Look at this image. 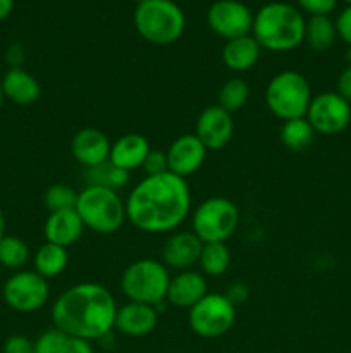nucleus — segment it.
Masks as SVG:
<instances>
[{
  "instance_id": "0eeeda50",
  "label": "nucleus",
  "mask_w": 351,
  "mask_h": 353,
  "mask_svg": "<svg viewBox=\"0 0 351 353\" xmlns=\"http://www.w3.org/2000/svg\"><path fill=\"white\" fill-rule=\"evenodd\" d=\"M171 274L162 261L140 259L124 269L120 276V290L129 302L160 305L167 296Z\"/></svg>"
},
{
  "instance_id": "9b49d317",
  "label": "nucleus",
  "mask_w": 351,
  "mask_h": 353,
  "mask_svg": "<svg viewBox=\"0 0 351 353\" xmlns=\"http://www.w3.org/2000/svg\"><path fill=\"white\" fill-rule=\"evenodd\" d=\"M306 121L319 134H337L351 123V103L336 92H322L313 95L306 110Z\"/></svg>"
},
{
  "instance_id": "39448f33",
  "label": "nucleus",
  "mask_w": 351,
  "mask_h": 353,
  "mask_svg": "<svg viewBox=\"0 0 351 353\" xmlns=\"http://www.w3.org/2000/svg\"><path fill=\"white\" fill-rule=\"evenodd\" d=\"M184 26V12L172 0H145L134 10V28L148 43H174L181 38Z\"/></svg>"
},
{
  "instance_id": "4468645a",
  "label": "nucleus",
  "mask_w": 351,
  "mask_h": 353,
  "mask_svg": "<svg viewBox=\"0 0 351 353\" xmlns=\"http://www.w3.org/2000/svg\"><path fill=\"white\" fill-rule=\"evenodd\" d=\"M206 148L198 138L193 134H181L176 138L167 148L169 172L179 178H189L203 165L206 159Z\"/></svg>"
},
{
  "instance_id": "473e14b6",
  "label": "nucleus",
  "mask_w": 351,
  "mask_h": 353,
  "mask_svg": "<svg viewBox=\"0 0 351 353\" xmlns=\"http://www.w3.org/2000/svg\"><path fill=\"white\" fill-rule=\"evenodd\" d=\"M298 6L310 16H329L334 7L337 6V0H296Z\"/></svg>"
},
{
  "instance_id": "c85d7f7f",
  "label": "nucleus",
  "mask_w": 351,
  "mask_h": 353,
  "mask_svg": "<svg viewBox=\"0 0 351 353\" xmlns=\"http://www.w3.org/2000/svg\"><path fill=\"white\" fill-rule=\"evenodd\" d=\"M30 261V247L14 234H6L0 240V265L12 271H21Z\"/></svg>"
},
{
  "instance_id": "423d86ee",
  "label": "nucleus",
  "mask_w": 351,
  "mask_h": 353,
  "mask_svg": "<svg viewBox=\"0 0 351 353\" xmlns=\"http://www.w3.org/2000/svg\"><path fill=\"white\" fill-rule=\"evenodd\" d=\"M265 105L268 112L281 121L299 119L306 116L312 102V86L308 79L298 71H281L267 83Z\"/></svg>"
},
{
  "instance_id": "dca6fc26",
  "label": "nucleus",
  "mask_w": 351,
  "mask_h": 353,
  "mask_svg": "<svg viewBox=\"0 0 351 353\" xmlns=\"http://www.w3.org/2000/svg\"><path fill=\"white\" fill-rule=\"evenodd\" d=\"M110 148L112 143L107 134L96 128H83L72 137L71 141L72 157L86 169L96 168L109 161Z\"/></svg>"
},
{
  "instance_id": "aec40b11",
  "label": "nucleus",
  "mask_w": 351,
  "mask_h": 353,
  "mask_svg": "<svg viewBox=\"0 0 351 353\" xmlns=\"http://www.w3.org/2000/svg\"><path fill=\"white\" fill-rule=\"evenodd\" d=\"M150 143L147 138L140 133H127L117 138L110 148L109 162L123 171H134L143 165L148 152H150Z\"/></svg>"
},
{
  "instance_id": "a878e982",
  "label": "nucleus",
  "mask_w": 351,
  "mask_h": 353,
  "mask_svg": "<svg viewBox=\"0 0 351 353\" xmlns=\"http://www.w3.org/2000/svg\"><path fill=\"white\" fill-rule=\"evenodd\" d=\"M281 141L286 148L292 152H301L312 145L313 138H315V131L310 126L306 117H299V119L286 121L281 128Z\"/></svg>"
},
{
  "instance_id": "9d476101",
  "label": "nucleus",
  "mask_w": 351,
  "mask_h": 353,
  "mask_svg": "<svg viewBox=\"0 0 351 353\" xmlns=\"http://www.w3.org/2000/svg\"><path fill=\"white\" fill-rule=\"evenodd\" d=\"M3 302L7 307L21 314H31L40 310L47 305L50 288H48V279L38 274L36 271H21L14 272L2 288Z\"/></svg>"
},
{
  "instance_id": "6e6552de",
  "label": "nucleus",
  "mask_w": 351,
  "mask_h": 353,
  "mask_svg": "<svg viewBox=\"0 0 351 353\" xmlns=\"http://www.w3.org/2000/svg\"><path fill=\"white\" fill-rule=\"evenodd\" d=\"M240 210L226 196H210L195 209L191 217L193 233L202 243H226L237 230Z\"/></svg>"
},
{
  "instance_id": "a19ab883",
  "label": "nucleus",
  "mask_w": 351,
  "mask_h": 353,
  "mask_svg": "<svg viewBox=\"0 0 351 353\" xmlns=\"http://www.w3.org/2000/svg\"><path fill=\"white\" fill-rule=\"evenodd\" d=\"M6 236V216H3V210L0 209V240Z\"/></svg>"
},
{
  "instance_id": "ddd939ff",
  "label": "nucleus",
  "mask_w": 351,
  "mask_h": 353,
  "mask_svg": "<svg viewBox=\"0 0 351 353\" xmlns=\"http://www.w3.org/2000/svg\"><path fill=\"white\" fill-rule=\"evenodd\" d=\"M234 133L233 114L219 105H209L200 112L195 126V137L206 150H222Z\"/></svg>"
},
{
  "instance_id": "f8f14e48",
  "label": "nucleus",
  "mask_w": 351,
  "mask_h": 353,
  "mask_svg": "<svg viewBox=\"0 0 351 353\" xmlns=\"http://www.w3.org/2000/svg\"><path fill=\"white\" fill-rule=\"evenodd\" d=\"M206 23L224 40L246 37L253 28V14L240 0H217L206 12Z\"/></svg>"
},
{
  "instance_id": "cd10ccee",
  "label": "nucleus",
  "mask_w": 351,
  "mask_h": 353,
  "mask_svg": "<svg viewBox=\"0 0 351 353\" xmlns=\"http://www.w3.org/2000/svg\"><path fill=\"white\" fill-rule=\"evenodd\" d=\"M250 86L244 79L231 78L220 86L219 95H217V105L222 107L226 112L234 114L243 109L250 100Z\"/></svg>"
},
{
  "instance_id": "a211bd4d",
  "label": "nucleus",
  "mask_w": 351,
  "mask_h": 353,
  "mask_svg": "<svg viewBox=\"0 0 351 353\" xmlns=\"http://www.w3.org/2000/svg\"><path fill=\"white\" fill-rule=\"evenodd\" d=\"M209 293V285L202 272L188 269L171 278L165 302L178 309H191Z\"/></svg>"
},
{
  "instance_id": "412c9836",
  "label": "nucleus",
  "mask_w": 351,
  "mask_h": 353,
  "mask_svg": "<svg viewBox=\"0 0 351 353\" xmlns=\"http://www.w3.org/2000/svg\"><path fill=\"white\" fill-rule=\"evenodd\" d=\"M3 97L17 105H31L40 99V83L23 68H10L2 78Z\"/></svg>"
},
{
  "instance_id": "5701e85b",
  "label": "nucleus",
  "mask_w": 351,
  "mask_h": 353,
  "mask_svg": "<svg viewBox=\"0 0 351 353\" xmlns=\"http://www.w3.org/2000/svg\"><path fill=\"white\" fill-rule=\"evenodd\" d=\"M69 264L67 248L45 241L33 255V271L43 276L45 279L57 278L65 271Z\"/></svg>"
},
{
  "instance_id": "37998d69",
  "label": "nucleus",
  "mask_w": 351,
  "mask_h": 353,
  "mask_svg": "<svg viewBox=\"0 0 351 353\" xmlns=\"http://www.w3.org/2000/svg\"><path fill=\"white\" fill-rule=\"evenodd\" d=\"M346 61H348V65H351V47L348 48L346 52Z\"/></svg>"
},
{
  "instance_id": "f704fd0d",
  "label": "nucleus",
  "mask_w": 351,
  "mask_h": 353,
  "mask_svg": "<svg viewBox=\"0 0 351 353\" xmlns=\"http://www.w3.org/2000/svg\"><path fill=\"white\" fill-rule=\"evenodd\" d=\"M336 30H337V37L348 43L351 47V3L343 9V12L337 16L336 19Z\"/></svg>"
},
{
  "instance_id": "72a5a7b5",
  "label": "nucleus",
  "mask_w": 351,
  "mask_h": 353,
  "mask_svg": "<svg viewBox=\"0 0 351 353\" xmlns=\"http://www.w3.org/2000/svg\"><path fill=\"white\" fill-rule=\"evenodd\" d=\"M3 353H34V345L28 336L14 334L3 343Z\"/></svg>"
},
{
  "instance_id": "7ed1b4c3",
  "label": "nucleus",
  "mask_w": 351,
  "mask_h": 353,
  "mask_svg": "<svg viewBox=\"0 0 351 353\" xmlns=\"http://www.w3.org/2000/svg\"><path fill=\"white\" fill-rule=\"evenodd\" d=\"M305 23L298 7L286 2H270L253 16L251 34L265 50L289 52L303 43Z\"/></svg>"
},
{
  "instance_id": "f3484780",
  "label": "nucleus",
  "mask_w": 351,
  "mask_h": 353,
  "mask_svg": "<svg viewBox=\"0 0 351 353\" xmlns=\"http://www.w3.org/2000/svg\"><path fill=\"white\" fill-rule=\"evenodd\" d=\"M158 312L157 307L147 303L127 302L119 307L116 314V327L120 334L129 338L147 336L157 327Z\"/></svg>"
},
{
  "instance_id": "ea45409f",
  "label": "nucleus",
  "mask_w": 351,
  "mask_h": 353,
  "mask_svg": "<svg viewBox=\"0 0 351 353\" xmlns=\"http://www.w3.org/2000/svg\"><path fill=\"white\" fill-rule=\"evenodd\" d=\"M14 9V0H0V21L7 19Z\"/></svg>"
},
{
  "instance_id": "58836bf2",
  "label": "nucleus",
  "mask_w": 351,
  "mask_h": 353,
  "mask_svg": "<svg viewBox=\"0 0 351 353\" xmlns=\"http://www.w3.org/2000/svg\"><path fill=\"white\" fill-rule=\"evenodd\" d=\"M7 62L10 64V68H21V64L24 62V50L21 45H12L7 50Z\"/></svg>"
},
{
  "instance_id": "4c0bfd02",
  "label": "nucleus",
  "mask_w": 351,
  "mask_h": 353,
  "mask_svg": "<svg viewBox=\"0 0 351 353\" xmlns=\"http://www.w3.org/2000/svg\"><path fill=\"white\" fill-rule=\"evenodd\" d=\"M226 296L234 305H240V303H243L248 299V286L243 285V283H234V285L229 286Z\"/></svg>"
},
{
  "instance_id": "f257e3e1",
  "label": "nucleus",
  "mask_w": 351,
  "mask_h": 353,
  "mask_svg": "<svg viewBox=\"0 0 351 353\" xmlns=\"http://www.w3.org/2000/svg\"><path fill=\"white\" fill-rule=\"evenodd\" d=\"M126 219L143 233L158 234L178 230L191 207V193L184 178L164 172L147 176L129 192Z\"/></svg>"
},
{
  "instance_id": "bb28decb",
  "label": "nucleus",
  "mask_w": 351,
  "mask_h": 353,
  "mask_svg": "<svg viewBox=\"0 0 351 353\" xmlns=\"http://www.w3.org/2000/svg\"><path fill=\"white\" fill-rule=\"evenodd\" d=\"M86 181H88V186H102V188L119 192L129 183V172L116 168L107 161L96 168L86 169Z\"/></svg>"
},
{
  "instance_id": "20e7f679",
  "label": "nucleus",
  "mask_w": 351,
  "mask_h": 353,
  "mask_svg": "<svg viewBox=\"0 0 351 353\" xmlns=\"http://www.w3.org/2000/svg\"><path fill=\"white\" fill-rule=\"evenodd\" d=\"M76 212L85 228L98 234H112L126 223V202L119 192L102 186H88L81 190L76 202Z\"/></svg>"
},
{
  "instance_id": "393cba45",
  "label": "nucleus",
  "mask_w": 351,
  "mask_h": 353,
  "mask_svg": "<svg viewBox=\"0 0 351 353\" xmlns=\"http://www.w3.org/2000/svg\"><path fill=\"white\" fill-rule=\"evenodd\" d=\"M198 265L203 274L219 278L226 274L231 265V250L226 243H203Z\"/></svg>"
},
{
  "instance_id": "c9c22d12",
  "label": "nucleus",
  "mask_w": 351,
  "mask_h": 353,
  "mask_svg": "<svg viewBox=\"0 0 351 353\" xmlns=\"http://www.w3.org/2000/svg\"><path fill=\"white\" fill-rule=\"evenodd\" d=\"M336 93H339L344 100H348L351 103V65H346L341 71L336 83Z\"/></svg>"
},
{
  "instance_id": "1a4fd4ad",
  "label": "nucleus",
  "mask_w": 351,
  "mask_h": 353,
  "mask_svg": "<svg viewBox=\"0 0 351 353\" xmlns=\"http://www.w3.org/2000/svg\"><path fill=\"white\" fill-rule=\"evenodd\" d=\"M236 323V305L226 293H206L189 309L188 324L193 333L205 340H215L233 330Z\"/></svg>"
},
{
  "instance_id": "b1692460",
  "label": "nucleus",
  "mask_w": 351,
  "mask_h": 353,
  "mask_svg": "<svg viewBox=\"0 0 351 353\" xmlns=\"http://www.w3.org/2000/svg\"><path fill=\"white\" fill-rule=\"evenodd\" d=\"M337 38L336 23L329 16H310L305 23V41L312 50L327 52Z\"/></svg>"
},
{
  "instance_id": "f03ea898",
  "label": "nucleus",
  "mask_w": 351,
  "mask_h": 353,
  "mask_svg": "<svg viewBox=\"0 0 351 353\" xmlns=\"http://www.w3.org/2000/svg\"><path fill=\"white\" fill-rule=\"evenodd\" d=\"M117 303L112 293L98 283H79L55 299L52 323L65 336L102 340L114 330Z\"/></svg>"
},
{
  "instance_id": "6ab92c4d",
  "label": "nucleus",
  "mask_w": 351,
  "mask_h": 353,
  "mask_svg": "<svg viewBox=\"0 0 351 353\" xmlns=\"http://www.w3.org/2000/svg\"><path fill=\"white\" fill-rule=\"evenodd\" d=\"M83 231H85V224H83L76 209L50 212L43 226L45 240L48 243L58 245V247L64 248L74 245L83 236Z\"/></svg>"
},
{
  "instance_id": "c756f323",
  "label": "nucleus",
  "mask_w": 351,
  "mask_h": 353,
  "mask_svg": "<svg viewBox=\"0 0 351 353\" xmlns=\"http://www.w3.org/2000/svg\"><path fill=\"white\" fill-rule=\"evenodd\" d=\"M78 195L79 193L72 186L64 185V183H55L45 190L43 202L48 212H58V210L76 209Z\"/></svg>"
},
{
  "instance_id": "2eb2a0df",
  "label": "nucleus",
  "mask_w": 351,
  "mask_h": 353,
  "mask_svg": "<svg viewBox=\"0 0 351 353\" xmlns=\"http://www.w3.org/2000/svg\"><path fill=\"white\" fill-rule=\"evenodd\" d=\"M202 248L203 243L193 231H176L164 241L160 261L167 269L179 272L188 271L198 264Z\"/></svg>"
},
{
  "instance_id": "79ce46f5",
  "label": "nucleus",
  "mask_w": 351,
  "mask_h": 353,
  "mask_svg": "<svg viewBox=\"0 0 351 353\" xmlns=\"http://www.w3.org/2000/svg\"><path fill=\"white\" fill-rule=\"evenodd\" d=\"M3 99H6V97H3V92H2V79H0V107H2Z\"/></svg>"
},
{
  "instance_id": "2f4dec72",
  "label": "nucleus",
  "mask_w": 351,
  "mask_h": 353,
  "mask_svg": "<svg viewBox=\"0 0 351 353\" xmlns=\"http://www.w3.org/2000/svg\"><path fill=\"white\" fill-rule=\"evenodd\" d=\"M147 176H157L164 174V172L169 171L167 164V154L162 150H150L148 152L147 159H145L143 165H141Z\"/></svg>"
},
{
  "instance_id": "c03bdc74",
  "label": "nucleus",
  "mask_w": 351,
  "mask_h": 353,
  "mask_svg": "<svg viewBox=\"0 0 351 353\" xmlns=\"http://www.w3.org/2000/svg\"><path fill=\"white\" fill-rule=\"evenodd\" d=\"M343 2H346L348 6H350V3H351V0H343Z\"/></svg>"
},
{
  "instance_id": "4be33fe9",
  "label": "nucleus",
  "mask_w": 351,
  "mask_h": 353,
  "mask_svg": "<svg viewBox=\"0 0 351 353\" xmlns=\"http://www.w3.org/2000/svg\"><path fill=\"white\" fill-rule=\"evenodd\" d=\"M262 54V47L255 40L253 34L227 40L222 48V62L229 71L244 72L250 71L258 62Z\"/></svg>"
},
{
  "instance_id": "7c9ffc66",
  "label": "nucleus",
  "mask_w": 351,
  "mask_h": 353,
  "mask_svg": "<svg viewBox=\"0 0 351 353\" xmlns=\"http://www.w3.org/2000/svg\"><path fill=\"white\" fill-rule=\"evenodd\" d=\"M65 341H67V336L61 330L50 327L33 341L34 353H62Z\"/></svg>"
},
{
  "instance_id": "e433bc0d",
  "label": "nucleus",
  "mask_w": 351,
  "mask_h": 353,
  "mask_svg": "<svg viewBox=\"0 0 351 353\" xmlns=\"http://www.w3.org/2000/svg\"><path fill=\"white\" fill-rule=\"evenodd\" d=\"M62 353H95V350H93L92 341L83 340V338L67 336Z\"/></svg>"
},
{
  "instance_id": "a18cd8bd",
  "label": "nucleus",
  "mask_w": 351,
  "mask_h": 353,
  "mask_svg": "<svg viewBox=\"0 0 351 353\" xmlns=\"http://www.w3.org/2000/svg\"><path fill=\"white\" fill-rule=\"evenodd\" d=\"M134 2H138V3H141V2H145V0H134Z\"/></svg>"
}]
</instances>
